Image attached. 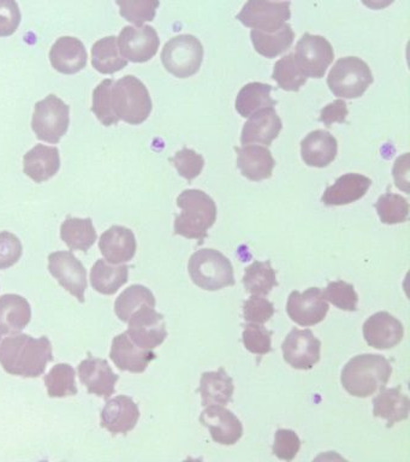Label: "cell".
<instances>
[{
  "label": "cell",
  "mask_w": 410,
  "mask_h": 462,
  "mask_svg": "<svg viewBox=\"0 0 410 462\" xmlns=\"http://www.w3.org/2000/svg\"><path fill=\"white\" fill-rule=\"evenodd\" d=\"M53 360L52 345L46 336L41 338L14 334L0 346V364L9 374L38 378Z\"/></svg>",
  "instance_id": "obj_1"
},
{
  "label": "cell",
  "mask_w": 410,
  "mask_h": 462,
  "mask_svg": "<svg viewBox=\"0 0 410 462\" xmlns=\"http://www.w3.org/2000/svg\"><path fill=\"white\" fill-rule=\"evenodd\" d=\"M178 206L181 215L176 216L175 235L197 240L203 245L207 231L217 220V206L210 195L199 189H186L178 197Z\"/></svg>",
  "instance_id": "obj_2"
},
{
  "label": "cell",
  "mask_w": 410,
  "mask_h": 462,
  "mask_svg": "<svg viewBox=\"0 0 410 462\" xmlns=\"http://www.w3.org/2000/svg\"><path fill=\"white\" fill-rule=\"evenodd\" d=\"M391 374V364L387 357L379 354H361L345 365L341 382L351 395L366 399L383 389Z\"/></svg>",
  "instance_id": "obj_3"
},
{
  "label": "cell",
  "mask_w": 410,
  "mask_h": 462,
  "mask_svg": "<svg viewBox=\"0 0 410 462\" xmlns=\"http://www.w3.org/2000/svg\"><path fill=\"white\" fill-rule=\"evenodd\" d=\"M111 105L117 118L132 125L145 122L153 107L149 89L132 75L124 76L114 82Z\"/></svg>",
  "instance_id": "obj_4"
},
{
  "label": "cell",
  "mask_w": 410,
  "mask_h": 462,
  "mask_svg": "<svg viewBox=\"0 0 410 462\" xmlns=\"http://www.w3.org/2000/svg\"><path fill=\"white\" fill-rule=\"evenodd\" d=\"M188 273L194 284L207 291H222L235 285L232 262L215 249H200L190 256Z\"/></svg>",
  "instance_id": "obj_5"
},
{
  "label": "cell",
  "mask_w": 410,
  "mask_h": 462,
  "mask_svg": "<svg viewBox=\"0 0 410 462\" xmlns=\"http://www.w3.org/2000/svg\"><path fill=\"white\" fill-rule=\"evenodd\" d=\"M374 81L369 64L358 57L341 58L327 76V86L341 99L361 97Z\"/></svg>",
  "instance_id": "obj_6"
},
{
  "label": "cell",
  "mask_w": 410,
  "mask_h": 462,
  "mask_svg": "<svg viewBox=\"0 0 410 462\" xmlns=\"http://www.w3.org/2000/svg\"><path fill=\"white\" fill-rule=\"evenodd\" d=\"M204 60V47L196 36H175L165 43L161 51V63L167 71L178 79H188L200 70Z\"/></svg>",
  "instance_id": "obj_7"
},
{
  "label": "cell",
  "mask_w": 410,
  "mask_h": 462,
  "mask_svg": "<svg viewBox=\"0 0 410 462\" xmlns=\"http://www.w3.org/2000/svg\"><path fill=\"white\" fill-rule=\"evenodd\" d=\"M70 125V107L55 94L35 104L32 129L41 141L59 143Z\"/></svg>",
  "instance_id": "obj_8"
},
{
  "label": "cell",
  "mask_w": 410,
  "mask_h": 462,
  "mask_svg": "<svg viewBox=\"0 0 410 462\" xmlns=\"http://www.w3.org/2000/svg\"><path fill=\"white\" fill-rule=\"evenodd\" d=\"M290 17V2L247 0L236 18L248 28L273 32L282 28Z\"/></svg>",
  "instance_id": "obj_9"
},
{
  "label": "cell",
  "mask_w": 410,
  "mask_h": 462,
  "mask_svg": "<svg viewBox=\"0 0 410 462\" xmlns=\"http://www.w3.org/2000/svg\"><path fill=\"white\" fill-rule=\"evenodd\" d=\"M294 57L305 78L322 79L333 61L334 51L323 36L305 32L298 40Z\"/></svg>",
  "instance_id": "obj_10"
},
{
  "label": "cell",
  "mask_w": 410,
  "mask_h": 462,
  "mask_svg": "<svg viewBox=\"0 0 410 462\" xmlns=\"http://www.w3.org/2000/svg\"><path fill=\"white\" fill-rule=\"evenodd\" d=\"M127 323L129 328L125 332L140 348L152 350L163 345L168 337L164 316L152 306H143L136 310Z\"/></svg>",
  "instance_id": "obj_11"
},
{
  "label": "cell",
  "mask_w": 410,
  "mask_h": 462,
  "mask_svg": "<svg viewBox=\"0 0 410 462\" xmlns=\"http://www.w3.org/2000/svg\"><path fill=\"white\" fill-rule=\"evenodd\" d=\"M49 271L67 291L85 302L87 270L73 252L60 251L49 255Z\"/></svg>",
  "instance_id": "obj_12"
},
{
  "label": "cell",
  "mask_w": 410,
  "mask_h": 462,
  "mask_svg": "<svg viewBox=\"0 0 410 462\" xmlns=\"http://www.w3.org/2000/svg\"><path fill=\"white\" fill-rule=\"evenodd\" d=\"M122 56L132 63H146L152 60L159 49L160 39L156 29L150 25L124 27L117 38Z\"/></svg>",
  "instance_id": "obj_13"
},
{
  "label": "cell",
  "mask_w": 410,
  "mask_h": 462,
  "mask_svg": "<svg viewBox=\"0 0 410 462\" xmlns=\"http://www.w3.org/2000/svg\"><path fill=\"white\" fill-rule=\"evenodd\" d=\"M329 309V303L320 288H309L304 292L295 291L289 295L287 303V316L301 327L322 323Z\"/></svg>",
  "instance_id": "obj_14"
},
{
  "label": "cell",
  "mask_w": 410,
  "mask_h": 462,
  "mask_svg": "<svg viewBox=\"0 0 410 462\" xmlns=\"http://www.w3.org/2000/svg\"><path fill=\"white\" fill-rule=\"evenodd\" d=\"M284 360L296 370H311L319 363L322 342L308 328H293L282 345Z\"/></svg>",
  "instance_id": "obj_15"
},
{
  "label": "cell",
  "mask_w": 410,
  "mask_h": 462,
  "mask_svg": "<svg viewBox=\"0 0 410 462\" xmlns=\"http://www.w3.org/2000/svg\"><path fill=\"white\" fill-rule=\"evenodd\" d=\"M200 422L210 430L212 439L222 446H233L243 435L240 419L219 404L207 406L200 415Z\"/></svg>",
  "instance_id": "obj_16"
},
{
  "label": "cell",
  "mask_w": 410,
  "mask_h": 462,
  "mask_svg": "<svg viewBox=\"0 0 410 462\" xmlns=\"http://www.w3.org/2000/svg\"><path fill=\"white\" fill-rule=\"evenodd\" d=\"M405 328L397 318L387 312H378L363 324V337L373 348L387 350L401 343Z\"/></svg>",
  "instance_id": "obj_17"
},
{
  "label": "cell",
  "mask_w": 410,
  "mask_h": 462,
  "mask_svg": "<svg viewBox=\"0 0 410 462\" xmlns=\"http://www.w3.org/2000/svg\"><path fill=\"white\" fill-rule=\"evenodd\" d=\"M140 410L132 397L120 395L107 401L100 415L102 428L113 435H127L138 424Z\"/></svg>",
  "instance_id": "obj_18"
},
{
  "label": "cell",
  "mask_w": 410,
  "mask_h": 462,
  "mask_svg": "<svg viewBox=\"0 0 410 462\" xmlns=\"http://www.w3.org/2000/svg\"><path fill=\"white\" fill-rule=\"evenodd\" d=\"M78 377L88 393H95L105 400L114 395V385L120 381V375L114 374L109 363L98 357H88L82 361L78 365Z\"/></svg>",
  "instance_id": "obj_19"
},
{
  "label": "cell",
  "mask_w": 410,
  "mask_h": 462,
  "mask_svg": "<svg viewBox=\"0 0 410 462\" xmlns=\"http://www.w3.org/2000/svg\"><path fill=\"white\" fill-rule=\"evenodd\" d=\"M156 354L150 349H142L129 338L127 332L116 336L111 346L110 357L121 371L142 374Z\"/></svg>",
  "instance_id": "obj_20"
},
{
  "label": "cell",
  "mask_w": 410,
  "mask_h": 462,
  "mask_svg": "<svg viewBox=\"0 0 410 462\" xmlns=\"http://www.w3.org/2000/svg\"><path fill=\"white\" fill-rule=\"evenodd\" d=\"M87 58L84 43L74 36H62L53 43L50 51L52 67L64 75L80 72L87 65Z\"/></svg>",
  "instance_id": "obj_21"
},
{
  "label": "cell",
  "mask_w": 410,
  "mask_h": 462,
  "mask_svg": "<svg viewBox=\"0 0 410 462\" xmlns=\"http://www.w3.org/2000/svg\"><path fill=\"white\" fill-rule=\"evenodd\" d=\"M282 128V121L275 108H262L251 115L250 121L244 125L241 143L243 146L251 143H261L268 147L278 137Z\"/></svg>",
  "instance_id": "obj_22"
},
{
  "label": "cell",
  "mask_w": 410,
  "mask_h": 462,
  "mask_svg": "<svg viewBox=\"0 0 410 462\" xmlns=\"http://www.w3.org/2000/svg\"><path fill=\"white\" fill-rule=\"evenodd\" d=\"M99 248L107 263L120 265L134 258L138 244L131 229L114 226L100 236Z\"/></svg>",
  "instance_id": "obj_23"
},
{
  "label": "cell",
  "mask_w": 410,
  "mask_h": 462,
  "mask_svg": "<svg viewBox=\"0 0 410 462\" xmlns=\"http://www.w3.org/2000/svg\"><path fill=\"white\" fill-rule=\"evenodd\" d=\"M336 137L326 130H314L302 140L301 155L305 165L326 168L337 157Z\"/></svg>",
  "instance_id": "obj_24"
},
{
  "label": "cell",
  "mask_w": 410,
  "mask_h": 462,
  "mask_svg": "<svg viewBox=\"0 0 410 462\" xmlns=\"http://www.w3.org/2000/svg\"><path fill=\"white\" fill-rule=\"evenodd\" d=\"M372 186V180L360 173H345L337 179L333 186L327 187L322 197L326 206H343L352 204L365 197Z\"/></svg>",
  "instance_id": "obj_25"
},
{
  "label": "cell",
  "mask_w": 410,
  "mask_h": 462,
  "mask_svg": "<svg viewBox=\"0 0 410 462\" xmlns=\"http://www.w3.org/2000/svg\"><path fill=\"white\" fill-rule=\"evenodd\" d=\"M237 153H239L237 166H239L241 173L248 180L260 182V180H269L272 176L276 161L268 147L246 144V146L239 148Z\"/></svg>",
  "instance_id": "obj_26"
},
{
  "label": "cell",
  "mask_w": 410,
  "mask_h": 462,
  "mask_svg": "<svg viewBox=\"0 0 410 462\" xmlns=\"http://www.w3.org/2000/svg\"><path fill=\"white\" fill-rule=\"evenodd\" d=\"M60 169L59 151L57 147L37 144L24 154L23 171L34 182H46Z\"/></svg>",
  "instance_id": "obj_27"
},
{
  "label": "cell",
  "mask_w": 410,
  "mask_h": 462,
  "mask_svg": "<svg viewBox=\"0 0 410 462\" xmlns=\"http://www.w3.org/2000/svg\"><path fill=\"white\" fill-rule=\"evenodd\" d=\"M32 309L23 296L5 294L0 296V334H19L30 324Z\"/></svg>",
  "instance_id": "obj_28"
},
{
  "label": "cell",
  "mask_w": 410,
  "mask_h": 462,
  "mask_svg": "<svg viewBox=\"0 0 410 462\" xmlns=\"http://www.w3.org/2000/svg\"><path fill=\"white\" fill-rule=\"evenodd\" d=\"M410 400L402 393L401 386L397 388H384L373 400V414L376 418L385 419L387 428H392L396 422L406 420L409 417Z\"/></svg>",
  "instance_id": "obj_29"
},
{
  "label": "cell",
  "mask_w": 410,
  "mask_h": 462,
  "mask_svg": "<svg viewBox=\"0 0 410 462\" xmlns=\"http://www.w3.org/2000/svg\"><path fill=\"white\" fill-rule=\"evenodd\" d=\"M199 392L204 407L212 404L225 406L232 401L235 385L224 368H219L218 371L205 372L201 375Z\"/></svg>",
  "instance_id": "obj_30"
},
{
  "label": "cell",
  "mask_w": 410,
  "mask_h": 462,
  "mask_svg": "<svg viewBox=\"0 0 410 462\" xmlns=\"http://www.w3.org/2000/svg\"><path fill=\"white\" fill-rule=\"evenodd\" d=\"M129 267L127 265H114L105 259H99L91 271V284L96 291L103 295L116 294L118 289L127 283Z\"/></svg>",
  "instance_id": "obj_31"
},
{
  "label": "cell",
  "mask_w": 410,
  "mask_h": 462,
  "mask_svg": "<svg viewBox=\"0 0 410 462\" xmlns=\"http://www.w3.org/2000/svg\"><path fill=\"white\" fill-rule=\"evenodd\" d=\"M251 42L259 54L272 60L289 50L294 42V31L290 24H284L278 31L265 32L251 31Z\"/></svg>",
  "instance_id": "obj_32"
},
{
  "label": "cell",
  "mask_w": 410,
  "mask_h": 462,
  "mask_svg": "<svg viewBox=\"0 0 410 462\" xmlns=\"http://www.w3.org/2000/svg\"><path fill=\"white\" fill-rule=\"evenodd\" d=\"M272 87L261 82H251L242 87L236 97V111L241 117L250 118L251 115L266 107L276 106L271 97Z\"/></svg>",
  "instance_id": "obj_33"
},
{
  "label": "cell",
  "mask_w": 410,
  "mask_h": 462,
  "mask_svg": "<svg viewBox=\"0 0 410 462\" xmlns=\"http://www.w3.org/2000/svg\"><path fill=\"white\" fill-rule=\"evenodd\" d=\"M92 65L96 71L104 75H113L127 67L128 60L122 56L118 49L116 36L100 39L93 45Z\"/></svg>",
  "instance_id": "obj_34"
},
{
  "label": "cell",
  "mask_w": 410,
  "mask_h": 462,
  "mask_svg": "<svg viewBox=\"0 0 410 462\" xmlns=\"http://www.w3.org/2000/svg\"><path fill=\"white\" fill-rule=\"evenodd\" d=\"M60 237L70 251L87 252L96 244V233L92 218L68 217L60 226Z\"/></svg>",
  "instance_id": "obj_35"
},
{
  "label": "cell",
  "mask_w": 410,
  "mask_h": 462,
  "mask_svg": "<svg viewBox=\"0 0 410 462\" xmlns=\"http://www.w3.org/2000/svg\"><path fill=\"white\" fill-rule=\"evenodd\" d=\"M243 285L251 295H269L278 285L271 262H254L244 270Z\"/></svg>",
  "instance_id": "obj_36"
},
{
  "label": "cell",
  "mask_w": 410,
  "mask_h": 462,
  "mask_svg": "<svg viewBox=\"0 0 410 462\" xmlns=\"http://www.w3.org/2000/svg\"><path fill=\"white\" fill-rule=\"evenodd\" d=\"M143 306L156 307V298L145 285L134 284L118 296L114 302V313L122 321L127 323L132 314Z\"/></svg>",
  "instance_id": "obj_37"
},
{
  "label": "cell",
  "mask_w": 410,
  "mask_h": 462,
  "mask_svg": "<svg viewBox=\"0 0 410 462\" xmlns=\"http://www.w3.org/2000/svg\"><path fill=\"white\" fill-rule=\"evenodd\" d=\"M45 385L50 397L74 396L77 393V374L70 365L59 364L45 375Z\"/></svg>",
  "instance_id": "obj_38"
},
{
  "label": "cell",
  "mask_w": 410,
  "mask_h": 462,
  "mask_svg": "<svg viewBox=\"0 0 410 462\" xmlns=\"http://www.w3.org/2000/svg\"><path fill=\"white\" fill-rule=\"evenodd\" d=\"M272 79L278 83L279 88L287 92H298L305 85L307 78L298 69L294 53L280 58L273 67Z\"/></svg>",
  "instance_id": "obj_39"
},
{
  "label": "cell",
  "mask_w": 410,
  "mask_h": 462,
  "mask_svg": "<svg viewBox=\"0 0 410 462\" xmlns=\"http://www.w3.org/2000/svg\"><path fill=\"white\" fill-rule=\"evenodd\" d=\"M376 209L381 223L387 226L405 223L409 216V202L401 195L387 193L376 202Z\"/></svg>",
  "instance_id": "obj_40"
},
{
  "label": "cell",
  "mask_w": 410,
  "mask_h": 462,
  "mask_svg": "<svg viewBox=\"0 0 410 462\" xmlns=\"http://www.w3.org/2000/svg\"><path fill=\"white\" fill-rule=\"evenodd\" d=\"M120 6L121 16L141 27L146 22H152L156 18L159 0H116Z\"/></svg>",
  "instance_id": "obj_41"
},
{
  "label": "cell",
  "mask_w": 410,
  "mask_h": 462,
  "mask_svg": "<svg viewBox=\"0 0 410 462\" xmlns=\"http://www.w3.org/2000/svg\"><path fill=\"white\" fill-rule=\"evenodd\" d=\"M114 82L113 79H104L93 92V114L106 126L117 125L120 122V119L114 115L113 105H111V89H113Z\"/></svg>",
  "instance_id": "obj_42"
},
{
  "label": "cell",
  "mask_w": 410,
  "mask_h": 462,
  "mask_svg": "<svg viewBox=\"0 0 410 462\" xmlns=\"http://www.w3.org/2000/svg\"><path fill=\"white\" fill-rule=\"evenodd\" d=\"M326 301L333 303L337 309L354 312L358 310L359 296L354 285L343 281L330 282L323 291Z\"/></svg>",
  "instance_id": "obj_43"
},
{
  "label": "cell",
  "mask_w": 410,
  "mask_h": 462,
  "mask_svg": "<svg viewBox=\"0 0 410 462\" xmlns=\"http://www.w3.org/2000/svg\"><path fill=\"white\" fill-rule=\"evenodd\" d=\"M242 341L251 353L265 356L272 352V331L262 327V324L250 323L243 325Z\"/></svg>",
  "instance_id": "obj_44"
},
{
  "label": "cell",
  "mask_w": 410,
  "mask_h": 462,
  "mask_svg": "<svg viewBox=\"0 0 410 462\" xmlns=\"http://www.w3.org/2000/svg\"><path fill=\"white\" fill-rule=\"evenodd\" d=\"M172 164L175 165L179 175L187 180H193L200 176L205 166V159L203 155L196 153L190 148H182L181 151L176 152L174 157L170 159Z\"/></svg>",
  "instance_id": "obj_45"
},
{
  "label": "cell",
  "mask_w": 410,
  "mask_h": 462,
  "mask_svg": "<svg viewBox=\"0 0 410 462\" xmlns=\"http://www.w3.org/2000/svg\"><path fill=\"white\" fill-rule=\"evenodd\" d=\"M273 314H275V306L260 295L251 296L243 303V318L248 323H268Z\"/></svg>",
  "instance_id": "obj_46"
},
{
  "label": "cell",
  "mask_w": 410,
  "mask_h": 462,
  "mask_svg": "<svg viewBox=\"0 0 410 462\" xmlns=\"http://www.w3.org/2000/svg\"><path fill=\"white\" fill-rule=\"evenodd\" d=\"M301 448V439L293 430L280 429L276 432L272 451L279 460L293 461Z\"/></svg>",
  "instance_id": "obj_47"
},
{
  "label": "cell",
  "mask_w": 410,
  "mask_h": 462,
  "mask_svg": "<svg viewBox=\"0 0 410 462\" xmlns=\"http://www.w3.org/2000/svg\"><path fill=\"white\" fill-rule=\"evenodd\" d=\"M23 247L20 238L9 231L0 233V270L15 265L23 256Z\"/></svg>",
  "instance_id": "obj_48"
},
{
  "label": "cell",
  "mask_w": 410,
  "mask_h": 462,
  "mask_svg": "<svg viewBox=\"0 0 410 462\" xmlns=\"http://www.w3.org/2000/svg\"><path fill=\"white\" fill-rule=\"evenodd\" d=\"M21 11L16 0H0V36L15 34L21 23Z\"/></svg>",
  "instance_id": "obj_49"
},
{
  "label": "cell",
  "mask_w": 410,
  "mask_h": 462,
  "mask_svg": "<svg viewBox=\"0 0 410 462\" xmlns=\"http://www.w3.org/2000/svg\"><path fill=\"white\" fill-rule=\"evenodd\" d=\"M348 105L343 99L334 100L320 112L319 121L330 128L333 123H344L348 117Z\"/></svg>",
  "instance_id": "obj_50"
},
{
  "label": "cell",
  "mask_w": 410,
  "mask_h": 462,
  "mask_svg": "<svg viewBox=\"0 0 410 462\" xmlns=\"http://www.w3.org/2000/svg\"><path fill=\"white\" fill-rule=\"evenodd\" d=\"M394 177L398 189L409 193V153L403 154L396 161Z\"/></svg>",
  "instance_id": "obj_51"
},
{
  "label": "cell",
  "mask_w": 410,
  "mask_h": 462,
  "mask_svg": "<svg viewBox=\"0 0 410 462\" xmlns=\"http://www.w3.org/2000/svg\"><path fill=\"white\" fill-rule=\"evenodd\" d=\"M361 2L370 10H384L392 5L395 0H361Z\"/></svg>",
  "instance_id": "obj_52"
},
{
  "label": "cell",
  "mask_w": 410,
  "mask_h": 462,
  "mask_svg": "<svg viewBox=\"0 0 410 462\" xmlns=\"http://www.w3.org/2000/svg\"><path fill=\"white\" fill-rule=\"evenodd\" d=\"M0 339H2V336H0Z\"/></svg>",
  "instance_id": "obj_53"
}]
</instances>
